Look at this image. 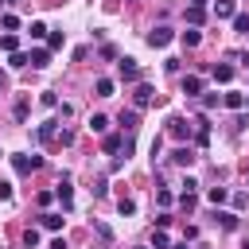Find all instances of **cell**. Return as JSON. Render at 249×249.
Returning <instances> with one entry per match:
<instances>
[{
    "label": "cell",
    "mask_w": 249,
    "mask_h": 249,
    "mask_svg": "<svg viewBox=\"0 0 249 249\" xmlns=\"http://www.w3.org/2000/svg\"><path fill=\"white\" fill-rule=\"evenodd\" d=\"M152 101H156V89H152L148 82H140V86H136V93H132V109L140 113V109H148Z\"/></svg>",
    "instance_id": "6da1fadb"
},
{
    "label": "cell",
    "mask_w": 249,
    "mask_h": 249,
    "mask_svg": "<svg viewBox=\"0 0 249 249\" xmlns=\"http://www.w3.org/2000/svg\"><path fill=\"white\" fill-rule=\"evenodd\" d=\"M167 132H171L175 140H187V136L195 132V121H187V117H171V121H167Z\"/></svg>",
    "instance_id": "7a4b0ae2"
},
{
    "label": "cell",
    "mask_w": 249,
    "mask_h": 249,
    "mask_svg": "<svg viewBox=\"0 0 249 249\" xmlns=\"http://www.w3.org/2000/svg\"><path fill=\"white\" fill-rule=\"evenodd\" d=\"M12 167L16 175H31L35 167H43V156H12Z\"/></svg>",
    "instance_id": "3957f363"
},
{
    "label": "cell",
    "mask_w": 249,
    "mask_h": 249,
    "mask_svg": "<svg viewBox=\"0 0 249 249\" xmlns=\"http://www.w3.org/2000/svg\"><path fill=\"white\" fill-rule=\"evenodd\" d=\"M171 39H175V31H171V27H163V23L148 31V47H167Z\"/></svg>",
    "instance_id": "277c9868"
},
{
    "label": "cell",
    "mask_w": 249,
    "mask_h": 249,
    "mask_svg": "<svg viewBox=\"0 0 249 249\" xmlns=\"http://www.w3.org/2000/svg\"><path fill=\"white\" fill-rule=\"evenodd\" d=\"M117 74H121V82H140V66H136V58H121V62H117Z\"/></svg>",
    "instance_id": "5b68a950"
},
{
    "label": "cell",
    "mask_w": 249,
    "mask_h": 249,
    "mask_svg": "<svg viewBox=\"0 0 249 249\" xmlns=\"http://www.w3.org/2000/svg\"><path fill=\"white\" fill-rule=\"evenodd\" d=\"M54 195H58V202H62V210H70V206H74V187H70V179H66V175L58 179V187H54Z\"/></svg>",
    "instance_id": "8992f818"
},
{
    "label": "cell",
    "mask_w": 249,
    "mask_h": 249,
    "mask_svg": "<svg viewBox=\"0 0 249 249\" xmlns=\"http://www.w3.org/2000/svg\"><path fill=\"white\" fill-rule=\"evenodd\" d=\"M47 62H51V51H47V47H35V51L27 54V66H35V70H43Z\"/></svg>",
    "instance_id": "52a82bcc"
},
{
    "label": "cell",
    "mask_w": 249,
    "mask_h": 249,
    "mask_svg": "<svg viewBox=\"0 0 249 249\" xmlns=\"http://www.w3.org/2000/svg\"><path fill=\"white\" fill-rule=\"evenodd\" d=\"M202 86H206V82H202L198 74H187V78H183V93H187V97H198Z\"/></svg>",
    "instance_id": "ba28073f"
},
{
    "label": "cell",
    "mask_w": 249,
    "mask_h": 249,
    "mask_svg": "<svg viewBox=\"0 0 249 249\" xmlns=\"http://www.w3.org/2000/svg\"><path fill=\"white\" fill-rule=\"evenodd\" d=\"M171 163H175V167H191V163H195V152H191V148H175V152H171Z\"/></svg>",
    "instance_id": "9c48e42d"
},
{
    "label": "cell",
    "mask_w": 249,
    "mask_h": 249,
    "mask_svg": "<svg viewBox=\"0 0 249 249\" xmlns=\"http://www.w3.org/2000/svg\"><path fill=\"white\" fill-rule=\"evenodd\" d=\"M233 12H237L233 0H214V16H218V19H233Z\"/></svg>",
    "instance_id": "30bf717a"
},
{
    "label": "cell",
    "mask_w": 249,
    "mask_h": 249,
    "mask_svg": "<svg viewBox=\"0 0 249 249\" xmlns=\"http://www.w3.org/2000/svg\"><path fill=\"white\" fill-rule=\"evenodd\" d=\"M136 121H140V113H136V109H128V113H121V128H124L128 136L136 132Z\"/></svg>",
    "instance_id": "8fae6325"
},
{
    "label": "cell",
    "mask_w": 249,
    "mask_h": 249,
    "mask_svg": "<svg viewBox=\"0 0 249 249\" xmlns=\"http://www.w3.org/2000/svg\"><path fill=\"white\" fill-rule=\"evenodd\" d=\"M54 124H58V121H43V124H39V128H35V136H39V140H43V144H47V140H54V132H58V128H54Z\"/></svg>",
    "instance_id": "7c38bea8"
},
{
    "label": "cell",
    "mask_w": 249,
    "mask_h": 249,
    "mask_svg": "<svg viewBox=\"0 0 249 249\" xmlns=\"http://www.w3.org/2000/svg\"><path fill=\"white\" fill-rule=\"evenodd\" d=\"M230 78H233V66H230V62H218V66H214V82H222V86H226Z\"/></svg>",
    "instance_id": "4fadbf2b"
},
{
    "label": "cell",
    "mask_w": 249,
    "mask_h": 249,
    "mask_svg": "<svg viewBox=\"0 0 249 249\" xmlns=\"http://www.w3.org/2000/svg\"><path fill=\"white\" fill-rule=\"evenodd\" d=\"M89 132H109V117L105 113H93L89 117Z\"/></svg>",
    "instance_id": "5bb4252c"
},
{
    "label": "cell",
    "mask_w": 249,
    "mask_h": 249,
    "mask_svg": "<svg viewBox=\"0 0 249 249\" xmlns=\"http://www.w3.org/2000/svg\"><path fill=\"white\" fill-rule=\"evenodd\" d=\"M39 222H43V230H51V233H58V230H62V214H43Z\"/></svg>",
    "instance_id": "9a60e30c"
},
{
    "label": "cell",
    "mask_w": 249,
    "mask_h": 249,
    "mask_svg": "<svg viewBox=\"0 0 249 249\" xmlns=\"http://www.w3.org/2000/svg\"><path fill=\"white\" fill-rule=\"evenodd\" d=\"M202 19H206V8H195V4H191V8H187V23H191V27H198Z\"/></svg>",
    "instance_id": "2e32d148"
},
{
    "label": "cell",
    "mask_w": 249,
    "mask_h": 249,
    "mask_svg": "<svg viewBox=\"0 0 249 249\" xmlns=\"http://www.w3.org/2000/svg\"><path fill=\"white\" fill-rule=\"evenodd\" d=\"M0 51H8V54H16V51H19V39H16L12 31H8V35H0Z\"/></svg>",
    "instance_id": "e0dca14e"
},
{
    "label": "cell",
    "mask_w": 249,
    "mask_h": 249,
    "mask_svg": "<svg viewBox=\"0 0 249 249\" xmlns=\"http://www.w3.org/2000/svg\"><path fill=\"white\" fill-rule=\"evenodd\" d=\"M222 105L226 109H241L245 105V93H222Z\"/></svg>",
    "instance_id": "ac0fdd59"
},
{
    "label": "cell",
    "mask_w": 249,
    "mask_h": 249,
    "mask_svg": "<svg viewBox=\"0 0 249 249\" xmlns=\"http://www.w3.org/2000/svg\"><path fill=\"white\" fill-rule=\"evenodd\" d=\"M206 198H210L214 206H222V202L230 198V191H226V187H210V191H206Z\"/></svg>",
    "instance_id": "d6986e66"
},
{
    "label": "cell",
    "mask_w": 249,
    "mask_h": 249,
    "mask_svg": "<svg viewBox=\"0 0 249 249\" xmlns=\"http://www.w3.org/2000/svg\"><path fill=\"white\" fill-rule=\"evenodd\" d=\"M218 226H222V230H237V214H230V210H218Z\"/></svg>",
    "instance_id": "ffe728a7"
},
{
    "label": "cell",
    "mask_w": 249,
    "mask_h": 249,
    "mask_svg": "<svg viewBox=\"0 0 249 249\" xmlns=\"http://www.w3.org/2000/svg\"><path fill=\"white\" fill-rule=\"evenodd\" d=\"M198 39H202V35H198L195 27H187V31L179 35V43H183V47H198Z\"/></svg>",
    "instance_id": "44dd1931"
},
{
    "label": "cell",
    "mask_w": 249,
    "mask_h": 249,
    "mask_svg": "<svg viewBox=\"0 0 249 249\" xmlns=\"http://www.w3.org/2000/svg\"><path fill=\"white\" fill-rule=\"evenodd\" d=\"M97 97H113V78H97Z\"/></svg>",
    "instance_id": "7402d4cb"
},
{
    "label": "cell",
    "mask_w": 249,
    "mask_h": 249,
    "mask_svg": "<svg viewBox=\"0 0 249 249\" xmlns=\"http://www.w3.org/2000/svg\"><path fill=\"white\" fill-rule=\"evenodd\" d=\"M62 43H66V35H62V31H51V35H47V51H58Z\"/></svg>",
    "instance_id": "603a6c76"
},
{
    "label": "cell",
    "mask_w": 249,
    "mask_h": 249,
    "mask_svg": "<svg viewBox=\"0 0 249 249\" xmlns=\"http://www.w3.org/2000/svg\"><path fill=\"white\" fill-rule=\"evenodd\" d=\"M171 241H167V233L163 230H152V249H167Z\"/></svg>",
    "instance_id": "cb8c5ba5"
},
{
    "label": "cell",
    "mask_w": 249,
    "mask_h": 249,
    "mask_svg": "<svg viewBox=\"0 0 249 249\" xmlns=\"http://www.w3.org/2000/svg\"><path fill=\"white\" fill-rule=\"evenodd\" d=\"M233 31H245L249 35V16L245 12H233Z\"/></svg>",
    "instance_id": "d4e9b609"
},
{
    "label": "cell",
    "mask_w": 249,
    "mask_h": 249,
    "mask_svg": "<svg viewBox=\"0 0 249 249\" xmlns=\"http://www.w3.org/2000/svg\"><path fill=\"white\" fill-rule=\"evenodd\" d=\"M179 206L191 214V210H195V191H183V195H179Z\"/></svg>",
    "instance_id": "484cf974"
},
{
    "label": "cell",
    "mask_w": 249,
    "mask_h": 249,
    "mask_svg": "<svg viewBox=\"0 0 249 249\" xmlns=\"http://www.w3.org/2000/svg\"><path fill=\"white\" fill-rule=\"evenodd\" d=\"M0 27H4V31H16V27H19V19L8 12V16H0Z\"/></svg>",
    "instance_id": "4316f807"
},
{
    "label": "cell",
    "mask_w": 249,
    "mask_h": 249,
    "mask_svg": "<svg viewBox=\"0 0 249 249\" xmlns=\"http://www.w3.org/2000/svg\"><path fill=\"white\" fill-rule=\"evenodd\" d=\"M8 66H12V70H23V66H27V54H19V51H16V54L8 58Z\"/></svg>",
    "instance_id": "83f0119b"
},
{
    "label": "cell",
    "mask_w": 249,
    "mask_h": 249,
    "mask_svg": "<svg viewBox=\"0 0 249 249\" xmlns=\"http://www.w3.org/2000/svg\"><path fill=\"white\" fill-rule=\"evenodd\" d=\"M31 39H47V23L35 19V23H31Z\"/></svg>",
    "instance_id": "f1b7e54d"
},
{
    "label": "cell",
    "mask_w": 249,
    "mask_h": 249,
    "mask_svg": "<svg viewBox=\"0 0 249 249\" xmlns=\"http://www.w3.org/2000/svg\"><path fill=\"white\" fill-rule=\"evenodd\" d=\"M117 210H121V214H136V202H132V198H121Z\"/></svg>",
    "instance_id": "f546056e"
},
{
    "label": "cell",
    "mask_w": 249,
    "mask_h": 249,
    "mask_svg": "<svg viewBox=\"0 0 249 249\" xmlns=\"http://www.w3.org/2000/svg\"><path fill=\"white\" fill-rule=\"evenodd\" d=\"M23 245L35 249V245H39V230H27V233H23Z\"/></svg>",
    "instance_id": "4dcf8cb0"
},
{
    "label": "cell",
    "mask_w": 249,
    "mask_h": 249,
    "mask_svg": "<svg viewBox=\"0 0 249 249\" xmlns=\"http://www.w3.org/2000/svg\"><path fill=\"white\" fill-rule=\"evenodd\" d=\"M39 105H47V109H54V105H58V97H54V93H51V89H47V93H43V97H39Z\"/></svg>",
    "instance_id": "1f68e13d"
},
{
    "label": "cell",
    "mask_w": 249,
    "mask_h": 249,
    "mask_svg": "<svg viewBox=\"0 0 249 249\" xmlns=\"http://www.w3.org/2000/svg\"><path fill=\"white\" fill-rule=\"evenodd\" d=\"M214 105H222V97H218V93H206V97H202V109H214Z\"/></svg>",
    "instance_id": "d6a6232c"
},
{
    "label": "cell",
    "mask_w": 249,
    "mask_h": 249,
    "mask_svg": "<svg viewBox=\"0 0 249 249\" xmlns=\"http://www.w3.org/2000/svg\"><path fill=\"white\" fill-rule=\"evenodd\" d=\"M156 202H160V206H171V191L160 187V191H156Z\"/></svg>",
    "instance_id": "836d02e7"
},
{
    "label": "cell",
    "mask_w": 249,
    "mask_h": 249,
    "mask_svg": "<svg viewBox=\"0 0 249 249\" xmlns=\"http://www.w3.org/2000/svg\"><path fill=\"white\" fill-rule=\"evenodd\" d=\"M93 230H97V233H101V237H105V241H113V230H109V226H105V222H93Z\"/></svg>",
    "instance_id": "e575fe53"
},
{
    "label": "cell",
    "mask_w": 249,
    "mask_h": 249,
    "mask_svg": "<svg viewBox=\"0 0 249 249\" xmlns=\"http://www.w3.org/2000/svg\"><path fill=\"white\" fill-rule=\"evenodd\" d=\"M54 140H62V144H70V140H74V132H70V128H58V132H54Z\"/></svg>",
    "instance_id": "d590c367"
},
{
    "label": "cell",
    "mask_w": 249,
    "mask_h": 249,
    "mask_svg": "<svg viewBox=\"0 0 249 249\" xmlns=\"http://www.w3.org/2000/svg\"><path fill=\"white\" fill-rule=\"evenodd\" d=\"M0 198H4V202L12 198V183H4V179H0Z\"/></svg>",
    "instance_id": "8d00e7d4"
},
{
    "label": "cell",
    "mask_w": 249,
    "mask_h": 249,
    "mask_svg": "<svg viewBox=\"0 0 249 249\" xmlns=\"http://www.w3.org/2000/svg\"><path fill=\"white\" fill-rule=\"evenodd\" d=\"M0 89H8V74L4 70H0Z\"/></svg>",
    "instance_id": "74e56055"
},
{
    "label": "cell",
    "mask_w": 249,
    "mask_h": 249,
    "mask_svg": "<svg viewBox=\"0 0 249 249\" xmlns=\"http://www.w3.org/2000/svg\"><path fill=\"white\" fill-rule=\"evenodd\" d=\"M167 249H187V241H175V245H167Z\"/></svg>",
    "instance_id": "f35d334b"
},
{
    "label": "cell",
    "mask_w": 249,
    "mask_h": 249,
    "mask_svg": "<svg viewBox=\"0 0 249 249\" xmlns=\"http://www.w3.org/2000/svg\"><path fill=\"white\" fill-rule=\"evenodd\" d=\"M191 4H195V8H202V4H206V0H191Z\"/></svg>",
    "instance_id": "ab89813d"
},
{
    "label": "cell",
    "mask_w": 249,
    "mask_h": 249,
    "mask_svg": "<svg viewBox=\"0 0 249 249\" xmlns=\"http://www.w3.org/2000/svg\"><path fill=\"white\" fill-rule=\"evenodd\" d=\"M245 66H249V51H245Z\"/></svg>",
    "instance_id": "60d3db41"
},
{
    "label": "cell",
    "mask_w": 249,
    "mask_h": 249,
    "mask_svg": "<svg viewBox=\"0 0 249 249\" xmlns=\"http://www.w3.org/2000/svg\"><path fill=\"white\" fill-rule=\"evenodd\" d=\"M241 249H249V241H245V245H241Z\"/></svg>",
    "instance_id": "b9f144b4"
}]
</instances>
